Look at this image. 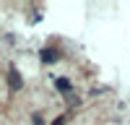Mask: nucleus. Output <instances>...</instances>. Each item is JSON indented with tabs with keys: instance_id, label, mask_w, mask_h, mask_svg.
<instances>
[{
	"instance_id": "nucleus-4",
	"label": "nucleus",
	"mask_w": 130,
	"mask_h": 125,
	"mask_svg": "<svg viewBox=\"0 0 130 125\" xmlns=\"http://www.w3.org/2000/svg\"><path fill=\"white\" fill-rule=\"evenodd\" d=\"M62 122H65V117H57V120L52 122V125H62Z\"/></svg>"
},
{
	"instance_id": "nucleus-2",
	"label": "nucleus",
	"mask_w": 130,
	"mask_h": 125,
	"mask_svg": "<svg viewBox=\"0 0 130 125\" xmlns=\"http://www.w3.org/2000/svg\"><path fill=\"white\" fill-rule=\"evenodd\" d=\"M55 52H52V50H44V52H42V60H44V63H55Z\"/></svg>"
},
{
	"instance_id": "nucleus-3",
	"label": "nucleus",
	"mask_w": 130,
	"mask_h": 125,
	"mask_svg": "<svg viewBox=\"0 0 130 125\" xmlns=\"http://www.w3.org/2000/svg\"><path fill=\"white\" fill-rule=\"evenodd\" d=\"M55 83H57V89H62V91H70V83H68V78H57Z\"/></svg>"
},
{
	"instance_id": "nucleus-1",
	"label": "nucleus",
	"mask_w": 130,
	"mask_h": 125,
	"mask_svg": "<svg viewBox=\"0 0 130 125\" xmlns=\"http://www.w3.org/2000/svg\"><path fill=\"white\" fill-rule=\"evenodd\" d=\"M10 89H21V76L16 68H10Z\"/></svg>"
}]
</instances>
